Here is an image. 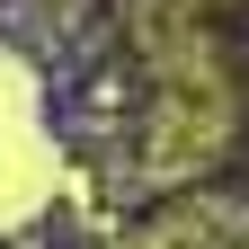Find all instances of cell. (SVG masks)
<instances>
[{"label": "cell", "mask_w": 249, "mask_h": 249, "mask_svg": "<svg viewBox=\"0 0 249 249\" xmlns=\"http://www.w3.org/2000/svg\"><path fill=\"white\" fill-rule=\"evenodd\" d=\"M45 178H53V160H45L36 124H27V80L0 71V213H27Z\"/></svg>", "instance_id": "1"}]
</instances>
